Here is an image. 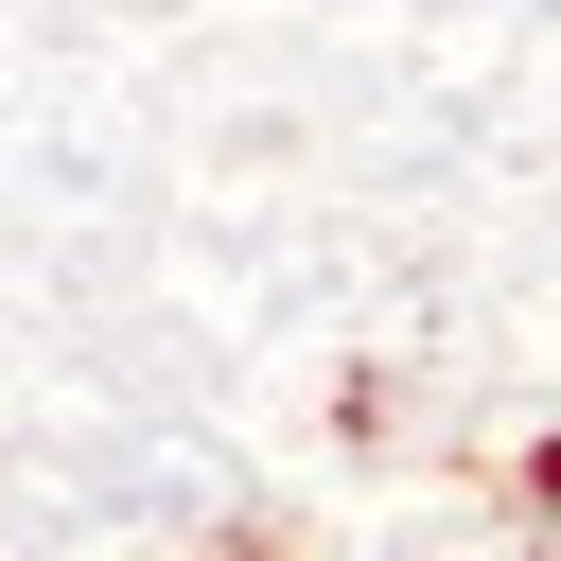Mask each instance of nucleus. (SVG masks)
<instances>
[{"mask_svg":"<svg viewBox=\"0 0 561 561\" xmlns=\"http://www.w3.org/2000/svg\"><path fill=\"white\" fill-rule=\"evenodd\" d=\"M508 508H526V526H561V421H526V438H508Z\"/></svg>","mask_w":561,"mask_h":561,"instance_id":"2","label":"nucleus"},{"mask_svg":"<svg viewBox=\"0 0 561 561\" xmlns=\"http://www.w3.org/2000/svg\"><path fill=\"white\" fill-rule=\"evenodd\" d=\"M333 438H403V368H386V351L333 368Z\"/></svg>","mask_w":561,"mask_h":561,"instance_id":"1","label":"nucleus"}]
</instances>
